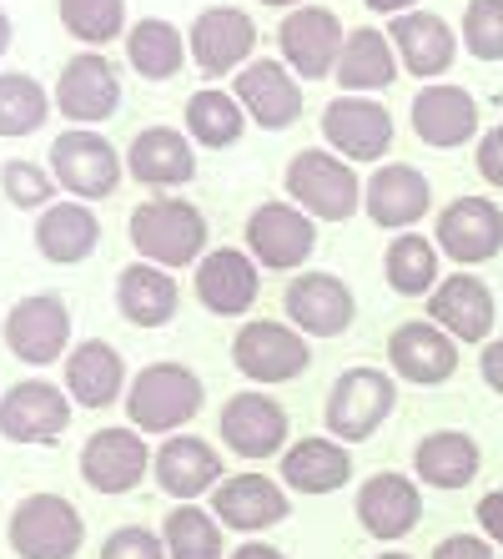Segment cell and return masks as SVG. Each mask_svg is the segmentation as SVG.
<instances>
[{"instance_id": "6da1fadb", "label": "cell", "mask_w": 503, "mask_h": 559, "mask_svg": "<svg viewBox=\"0 0 503 559\" xmlns=\"http://www.w3.org/2000/svg\"><path fill=\"white\" fill-rule=\"evenodd\" d=\"M127 237L131 248L142 252V262H156L167 273L207 258V217L187 197H146L142 207L131 212Z\"/></svg>"}, {"instance_id": "7a4b0ae2", "label": "cell", "mask_w": 503, "mask_h": 559, "mask_svg": "<svg viewBox=\"0 0 503 559\" xmlns=\"http://www.w3.org/2000/svg\"><path fill=\"white\" fill-rule=\"evenodd\" d=\"M287 202L318 222H348L362 207V177L333 146H308L287 162Z\"/></svg>"}, {"instance_id": "3957f363", "label": "cell", "mask_w": 503, "mask_h": 559, "mask_svg": "<svg viewBox=\"0 0 503 559\" xmlns=\"http://www.w3.org/2000/svg\"><path fill=\"white\" fill-rule=\"evenodd\" d=\"M196 408H202V378L187 364H146L127 389V418L142 433L171 439L187 418H196Z\"/></svg>"}, {"instance_id": "277c9868", "label": "cell", "mask_w": 503, "mask_h": 559, "mask_svg": "<svg viewBox=\"0 0 503 559\" xmlns=\"http://www.w3.org/2000/svg\"><path fill=\"white\" fill-rule=\"evenodd\" d=\"M398 404V378L383 373V368H343L327 393V433L343 443H362L383 429V418Z\"/></svg>"}, {"instance_id": "5b68a950", "label": "cell", "mask_w": 503, "mask_h": 559, "mask_svg": "<svg viewBox=\"0 0 503 559\" xmlns=\"http://www.w3.org/2000/svg\"><path fill=\"white\" fill-rule=\"evenodd\" d=\"M5 539L21 559H76L86 524H81L76 504L61 495H31L11 509Z\"/></svg>"}, {"instance_id": "8992f818", "label": "cell", "mask_w": 503, "mask_h": 559, "mask_svg": "<svg viewBox=\"0 0 503 559\" xmlns=\"http://www.w3.org/2000/svg\"><path fill=\"white\" fill-rule=\"evenodd\" d=\"M121 167L127 162L117 156V146L91 127H71L51 142V177L76 202H106L121 187Z\"/></svg>"}, {"instance_id": "52a82bcc", "label": "cell", "mask_w": 503, "mask_h": 559, "mask_svg": "<svg viewBox=\"0 0 503 559\" xmlns=\"http://www.w3.org/2000/svg\"><path fill=\"white\" fill-rule=\"evenodd\" d=\"M232 364L252 383H287L312 364V343L292 323L258 318V323H242V333L232 338Z\"/></svg>"}, {"instance_id": "ba28073f", "label": "cell", "mask_w": 503, "mask_h": 559, "mask_svg": "<svg viewBox=\"0 0 503 559\" xmlns=\"http://www.w3.org/2000/svg\"><path fill=\"white\" fill-rule=\"evenodd\" d=\"M343 21H337L327 5H297L283 15L277 26V51L292 66L297 81H323L337 71V56H343Z\"/></svg>"}, {"instance_id": "9c48e42d", "label": "cell", "mask_w": 503, "mask_h": 559, "mask_svg": "<svg viewBox=\"0 0 503 559\" xmlns=\"http://www.w3.org/2000/svg\"><path fill=\"white\" fill-rule=\"evenodd\" d=\"M5 348L31 368L56 364L61 353H71V308L56 293H31L5 312Z\"/></svg>"}, {"instance_id": "30bf717a", "label": "cell", "mask_w": 503, "mask_h": 559, "mask_svg": "<svg viewBox=\"0 0 503 559\" xmlns=\"http://www.w3.org/2000/svg\"><path fill=\"white\" fill-rule=\"evenodd\" d=\"M318 248V217L297 207V202H262L247 217V252L272 267V273H292L297 262H308Z\"/></svg>"}, {"instance_id": "8fae6325", "label": "cell", "mask_w": 503, "mask_h": 559, "mask_svg": "<svg viewBox=\"0 0 503 559\" xmlns=\"http://www.w3.org/2000/svg\"><path fill=\"white\" fill-rule=\"evenodd\" d=\"M187 46L202 76H237L258 51V26L237 5H207L187 31Z\"/></svg>"}, {"instance_id": "7c38bea8", "label": "cell", "mask_w": 503, "mask_h": 559, "mask_svg": "<svg viewBox=\"0 0 503 559\" xmlns=\"http://www.w3.org/2000/svg\"><path fill=\"white\" fill-rule=\"evenodd\" d=\"M56 106L71 127H96V121H111L121 106V76L117 66L106 61L101 51H81L61 66L56 76Z\"/></svg>"}, {"instance_id": "4fadbf2b", "label": "cell", "mask_w": 503, "mask_h": 559, "mask_svg": "<svg viewBox=\"0 0 503 559\" xmlns=\"http://www.w3.org/2000/svg\"><path fill=\"white\" fill-rule=\"evenodd\" d=\"M443 258H453L458 267H478L503 252V212L489 197H453L439 212V233H433Z\"/></svg>"}, {"instance_id": "5bb4252c", "label": "cell", "mask_w": 503, "mask_h": 559, "mask_svg": "<svg viewBox=\"0 0 503 559\" xmlns=\"http://www.w3.org/2000/svg\"><path fill=\"white\" fill-rule=\"evenodd\" d=\"M283 308H287V323L308 338H337L348 333L352 318H358V298L352 287L333 273H302L287 283L283 293Z\"/></svg>"}, {"instance_id": "9a60e30c", "label": "cell", "mask_w": 503, "mask_h": 559, "mask_svg": "<svg viewBox=\"0 0 503 559\" xmlns=\"http://www.w3.org/2000/svg\"><path fill=\"white\" fill-rule=\"evenodd\" d=\"M152 468V449H146L142 429H96L81 449V479L96 495H131Z\"/></svg>"}, {"instance_id": "2e32d148", "label": "cell", "mask_w": 503, "mask_h": 559, "mask_svg": "<svg viewBox=\"0 0 503 559\" xmlns=\"http://www.w3.org/2000/svg\"><path fill=\"white\" fill-rule=\"evenodd\" d=\"M217 429L237 459H272L287 449V408L262 389H242L221 404Z\"/></svg>"}, {"instance_id": "e0dca14e", "label": "cell", "mask_w": 503, "mask_h": 559, "mask_svg": "<svg viewBox=\"0 0 503 559\" xmlns=\"http://www.w3.org/2000/svg\"><path fill=\"white\" fill-rule=\"evenodd\" d=\"M323 136L343 162H383L393 146V117L373 96H337L323 106Z\"/></svg>"}, {"instance_id": "ac0fdd59", "label": "cell", "mask_w": 503, "mask_h": 559, "mask_svg": "<svg viewBox=\"0 0 503 559\" xmlns=\"http://www.w3.org/2000/svg\"><path fill=\"white\" fill-rule=\"evenodd\" d=\"M71 424V393L46 378H26L11 393H0V433L15 443H56Z\"/></svg>"}, {"instance_id": "d6986e66", "label": "cell", "mask_w": 503, "mask_h": 559, "mask_svg": "<svg viewBox=\"0 0 503 559\" xmlns=\"http://www.w3.org/2000/svg\"><path fill=\"white\" fill-rule=\"evenodd\" d=\"M232 96L242 102L247 117L267 131H283L302 117V86H297L292 66L272 61V56H258V61H247L242 71H237Z\"/></svg>"}, {"instance_id": "ffe728a7", "label": "cell", "mask_w": 503, "mask_h": 559, "mask_svg": "<svg viewBox=\"0 0 503 559\" xmlns=\"http://www.w3.org/2000/svg\"><path fill=\"white\" fill-rule=\"evenodd\" d=\"M387 364H393V378L433 389V383L453 378V368H458V338H448L433 318H408L387 338Z\"/></svg>"}, {"instance_id": "44dd1931", "label": "cell", "mask_w": 503, "mask_h": 559, "mask_svg": "<svg viewBox=\"0 0 503 559\" xmlns=\"http://www.w3.org/2000/svg\"><path fill=\"white\" fill-rule=\"evenodd\" d=\"M287 489L267 474H227V479L212 489V514L221 520V530H237V534H262L272 524L287 520Z\"/></svg>"}, {"instance_id": "7402d4cb", "label": "cell", "mask_w": 503, "mask_h": 559, "mask_svg": "<svg viewBox=\"0 0 503 559\" xmlns=\"http://www.w3.org/2000/svg\"><path fill=\"white\" fill-rule=\"evenodd\" d=\"M362 207L378 227H393V233H414V222L428 217L433 207V187L418 167L408 162H383V167L362 182Z\"/></svg>"}, {"instance_id": "603a6c76", "label": "cell", "mask_w": 503, "mask_h": 559, "mask_svg": "<svg viewBox=\"0 0 503 559\" xmlns=\"http://www.w3.org/2000/svg\"><path fill=\"white\" fill-rule=\"evenodd\" d=\"M152 474L181 504H196V499L212 495V489L227 479V474H221V454L207 439H196V433H171V439H161V449L152 454Z\"/></svg>"}, {"instance_id": "cb8c5ba5", "label": "cell", "mask_w": 503, "mask_h": 559, "mask_svg": "<svg viewBox=\"0 0 503 559\" xmlns=\"http://www.w3.org/2000/svg\"><path fill=\"white\" fill-rule=\"evenodd\" d=\"M428 318L458 343H489L493 333V287L474 273L443 277L433 293H428Z\"/></svg>"}, {"instance_id": "d4e9b609", "label": "cell", "mask_w": 503, "mask_h": 559, "mask_svg": "<svg viewBox=\"0 0 503 559\" xmlns=\"http://www.w3.org/2000/svg\"><path fill=\"white\" fill-rule=\"evenodd\" d=\"M387 40H393L403 71L418 76V81L443 76V71L453 66V56H458V36H453V26L443 21V15H433V11L393 15V21H387Z\"/></svg>"}, {"instance_id": "484cf974", "label": "cell", "mask_w": 503, "mask_h": 559, "mask_svg": "<svg viewBox=\"0 0 503 559\" xmlns=\"http://www.w3.org/2000/svg\"><path fill=\"white\" fill-rule=\"evenodd\" d=\"M196 298L212 318H242L258 302V258L242 248H217L196 262Z\"/></svg>"}, {"instance_id": "4316f807", "label": "cell", "mask_w": 503, "mask_h": 559, "mask_svg": "<svg viewBox=\"0 0 503 559\" xmlns=\"http://www.w3.org/2000/svg\"><path fill=\"white\" fill-rule=\"evenodd\" d=\"M423 520V495H418V484L408 474H373V479H362L358 489V524L373 539H403V534L414 530Z\"/></svg>"}, {"instance_id": "83f0119b", "label": "cell", "mask_w": 503, "mask_h": 559, "mask_svg": "<svg viewBox=\"0 0 503 559\" xmlns=\"http://www.w3.org/2000/svg\"><path fill=\"white\" fill-rule=\"evenodd\" d=\"M414 131L418 142L439 146V152H453L478 136V102L464 92V86H423L414 96Z\"/></svg>"}, {"instance_id": "f1b7e54d", "label": "cell", "mask_w": 503, "mask_h": 559, "mask_svg": "<svg viewBox=\"0 0 503 559\" xmlns=\"http://www.w3.org/2000/svg\"><path fill=\"white\" fill-rule=\"evenodd\" d=\"M127 171L142 187H181L196 177V152L192 136H181L177 127H146L131 136L127 146Z\"/></svg>"}, {"instance_id": "f546056e", "label": "cell", "mask_w": 503, "mask_h": 559, "mask_svg": "<svg viewBox=\"0 0 503 559\" xmlns=\"http://www.w3.org/2000/svg\"><path fill=\"white\" fill-rule=\"evenodd\" d=\"M121 389H127V364H121V353L111 343L91 338L65 353V393H71V404L106 408L121 399Z\"/></svg>"}, {"instance_id": "4dcf8cb0", "label": "cell", "mask_w": 503, "mask_h": 559, "mask_svg": "<svg viewBox=\"0 0 503 559\" xmlns=\"http://www.w3.org/2000/svg\"><path fill=\"white\" fill-rule=\"evenodd\" d=\"M352 479V454L343 439H302L283 449V484L297 495H333Z\"/></svg>"}, {"instance_id": "1f68e13d", "label": "cell", "mask_w": 503, "mask_h": 559, "mask_svg": "<svg viewBox=\"0 0 503 559\" xmlns=\"http://www.w3.org/2000/svg\"><path fill=\"white\" fill-rule=\"evenodd\" d=\"M177 302H181V287L167 267H156V262H131V267H121L117 308L131 328L171 323V318H177Z\"/></svg>"}, {"instance_id": "d6a6232c", "label": "cell", "mask_w": 503, "mask_h": 559, "mask_svg": "<svg viewBox=\"0 0 503 559\" xmlns=\"http://www.w3.org/2000/svg\"><path fill=\"white\" fill-rule=\"evenodd\" d=\"M403 71L398 51H393V40H387V31H373V26H358L348 31V40H343V56H337V86L348 96L358 92H383V86H393Z\"/></svg>"}, {"instance_id": "836d02e7", "label": "cell", "mask_w": 503, "mask_h": 559, "mask_svg": "<svg viewBox=\"0 0 503 559\" xmlns=\"http://www.w3.org/2000/svg\"><path fill=\"white\" fill-rule=\"evenodd\" d=\"M101 242V222L91 212V202H51L36 217V252L46 262H81Z\"/></svg>"}, {"instance_id": "e575fe53", "label": "cell", "mask_w": 503, "mask_h": 559, "mask_svg": "<svg viewBox=\"0 0 503 559\" xmlns=\"http://www.w3.org/2000/svg\"><path fill=\"white\" fill-rule=\"evenodd\" d=\"M478 443L458 429H439V433H423L414 449V474L428 484V489H464V484L478 479Z\"/></svg>"}, {"instance_id": "d590c367", "label": "cell", "mask_w": 503, "mask_h": 559, "mask_svg": "<svg viewBox=\"0 0 503 559\" xmlns=\"http://www.w3.org/2000/svg\"><path fill=\"white\" fill-rule=\"evenodd\" d=\"M192 56V46L181 40V31L161 15H146L127 31V61L142 81H171L181 71V61Z\"/></svg>"}, {"instance_id": "8d00e7d4", "label": "cell", "mask_w": 503, "mask_h": 559, "mask_svg": "<svg viewBox=\"0 0 503 559\" xmlns=\"http://www.w3.org/2000/svg\"><path fill=\"white\" fill-rule=\"evenodd\" d=\"M439 262H443L439 242H428L423 233H398L393 242H387V252H383L387 287L403 293V298H423V293H433V287L443 283Z\"/></svg>"}, {"instance_id": "74e56055", "label": "cell", "mask_w": 503, "mask_h": 559, "mask_svg": "<svg viewBox=\"0 0 503 559\" xmlns=\"http://www.w3.org/2000/svg\"><path fill=\"white\" fill-rule=\"evenodd\" d=\"M242 127H247V111L232 92L207 86V92H196L187 102V136L212 146V152H227V146L242 142Z\"/></svg>"}, {"instance_id": "f35d334b", "label": "cell", "mask_w": 503, "mask_h": 559, "mask_svg": "<svg viewBox=\"0 0 503 559\" xmlns=\"http://www.w3.org/2000/svg\"><path fill=\"white\" fill-rule=\"evenodd\" d=\"M56 96H46L36 76L26 71H0V136H31L46 127Z\"/></svg>"}, {"instance_id": "ab89813d", "label": "cell", "mask_w": 503, "mask_h": 559, "mask_svg": "<svg viewBox=\"0 0 503 559\" xmlns=\"http://www.w3.org/2000/svg\"><path fill=\"white\" fill-rule=\"evenodd\" d=\"M167 539V559H221V520L202 504H177L161 524Z\"/></svg>"}, {"instance_id": "60d3db41", "label": "cell", "mask_w": 503, "mask_h": 559, "mask_svg": "<svg viewBox=\"0 0 503 559\" xmlns=\"http://www.w3.org/2000/svg\"><path fill=\"white\" fill-rule=\"evenodd\" d=\"M56 11H61V26L91 51L127 36V0H56Z\"/></svg>"}, {"instance_id": "b9f144b4", "label": "cell", "mask_w": 503, "mask_h": 559, "mask_svg": "<svg viewBox=\"0 0 503 559\" xmlns=\"http://www.w3.org/2000/svg\"><path fill=\"white\" fill-rule=\"evenodd\" d=\"M464 46L478 61H503V0H468Z\"/></svg>"}, {"instance_id": "7bdbcfd3", "label": "cell", "mask_w": 503, "mask_h": 559, "mask_svg": "<svg viewBox=\"0 0 503 559\" xmlns=\"http://www.w3.org/2000/svg\"><path fill=\"white\" fill-rule=\"evenodd\" d=\"M0 187H5V197L15 207L26 212H46L56 197V177L46 167H36V162H5L0 167Z\"/></svg>"}, {"instance_id": "ee69618b", "label": "cell", "mask_w": 503, "mask_h": 559, "mask_svg": "<svg viewBox=\"0 0 503 559\" xmlns=\"http://www.w3.org/2000/svg\"><path fill=\"white\" fill-rule=\"evenodd\" d=\"M101 559H167V539L142 524H121V530L106 534Z\"/></svg>"}, {"instance_id": "f6af8a7d", "label": "cell", "mask_w": 503, "mask_h": 559, "mask_svg": "<svg viewBox=\"0 0 503 559\" xmlns=\"http://www.w3.org/2000/svg\"><path fill=\"white\" fill-rule=\"evenodd\" d=\"M478 177H483V182L489 187H503V121L493 131H483V136H478Z\"/></svg>"}, {"instance_id": "bcb514c9", "label": "cell", "mask_w": 503, "mask_h": 559, "mask_svg": "<svg viewBox=\"0 0 503 559\" xmlns=\"http://www.w3.org/2000/svg\"><path fill=\"white\" fill-rule=\"evenodd\" d=\"M433 559H493V545L478 539V534H448V539L433 549Z\"/></svg>"}, {"instance_id": "7dc6e473", "label": "cell", "mask_w": 503, "mask_h": 559, "mask_svg": "<svg viewBox=\"0 0 503 559\" xmlns=\"http://www.w3.org/2000/svg\"><path fill=\"white\" fill-rule=\"evenodd\" d=\"M478 530H483V539L503 545V489H493V495L478 499Z\"/></svg>"}, {"instance_id": "c3c4849f", "label": "cell", "mask_w": 503, "mask_h": 559, "mask_svg": "<svg viewBox=\"0 0 503 559\" xmlns=\"http://www.w3.org/2000/svg\"><path fill=\"white\" fill-rule=\"evenodd\" d=\"M478 373H483V383H489L493 393H503V338L483 343V353H478Z\"/></svg>"}, {"instance_id": "681fc988", "label": "cell", "mask_w": 503, "mask_h": 559, "mask_svg": "<svg viewBox=\"0 0 503 559\" xmlns=\"http://www.w3.org/2000/svg\"><path fill=\"white\" fill-rule=\"evenodd\" d=\"M227 559H287L277 545H262V539H247V545H237Z\"/></svg>"}, {"instance_id": "f907efd6", "label": "cell", "mask_w": 503, "mask_h": 559, "mask_svg": "<svg viewBox=\"0 0 503 559\" xmlns=\"http://www.w3.org/2000/svg\"><path fill=\"white\" fill-rule=\"evenodd\" d=\"M368 11L378 15H403V11H418V0H362Z\"/></svg>"}, {"instance_id": "816d5d0a", "label": "cell", "mask_w": 503, "mask_h": 559, "mask_svg": "<svg viewBox=\"0 0 503 559\" xmlns=\"http://www.w3.org/2000/svg\"><path fill=\"white\" fill-rule=\"evenodd\" d=\"M5 46H11V15L0 11V56H5Z\"/></svg>"}, {"instance_id": "f5cc1de1", "label": "cell", "mask_w": 503, "mask_h": 559, "mask_svg": "<svg viewBox=\"0 0 503 559\" xmlns=\"http://www.w3.org/2000/svg\"><path fill=\"white\" fill-rule=\"evenodd\" d=\"M262 5H283V11H297V5H308V0H262Z\"/></svg>"}, {"instance_id": "db71d44e", "label": "cell", "mask_w": 503, "mask_h": 559, "mask_svg": "<svg viewBox=\"0 0 503 559\" xmlns=\"http://www.w3.org/2000/svg\"><path fill=\"white\" fill-rule=\"evenodd\" d=\"M378 559H414V555H403V549H383Z\"/></svg>"}, {"instance_id": "11a10c76", "label": "cell", "mask_w": 503, "mask_h": 559, "mask_svg": "<svg viewBox=\"0 0 503 559\" xmlns=\"http://www.w3.org/2000/svg\"><path fill=\"white\" fill-rule=\"evenodd\" d=\"M0 328H5V318H0Z\"/></svg>"}]
</instances>
